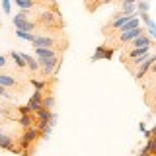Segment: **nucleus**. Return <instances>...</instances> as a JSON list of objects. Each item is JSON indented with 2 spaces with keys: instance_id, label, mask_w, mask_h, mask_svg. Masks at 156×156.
<instances>
[{
  "instance_id": "nucleus-1",
  "label": "nucleus",
  "mask_w": 156,
  "mask_h": 156,
  "mask_svg": "<svg viewBox=\"0 0 156 156\" xmlns=\"http://www.w3.org/2000/svg\"><path fill=\"white\" fill-rule=\"evenodd\" d=\"M33 22L37 26V31L41 33H61L65 29V20H62L58 8L41 10L39 14H33Z\"/></svg>"
},
{
  "instance_id": "nucleus-2",
  "label": "nucleus",
  "mask_w": 156,
  "mask_h": 156,
  "mask_svg": "<svg viewBox=\"0 0 156 156\" xmlns=\"http://www.w3.org/2000/svg\"><path fill=\"white\" fill-rule=\"evenodd\" d=\"M37 65H39V70L37 74L47 80V78H53L57 76L58 68L62 65V55H57V57H51V58H37Z\"/></svg>"
},
{
  "instance_id": "nucleus-3",
  "label": "nucleus",
  "mask_w": 156,
  "mask_h": 156,
  "mask_svg": "<svg viewBox=\"0 0 156 156\" xmlns=\"http://www.w3.org/2000/svg\"><path fill=\"white\" fill-rule=\"evenodd\" d=\"M0 86L8 88L10 92H14L18 98L27 90V80H23V76H14V74H8V72H0Z\"/></svg>"
},
{
  "instance_id": "nucleus-4",
  "label": "nucleus",
  "mask_w": 156,
  "mask_h": 156,
  "mask_svg": "<svg viewBox=\"0 0 156 156\" xmlns=\"http://www.w3.org/2000/svg\"><path fill=\"white\" fill-rule=\"evenodd\" d=\"M0 148L2 150H8L12 154H20L22 156V148L18 146V139L14 135H8V133H0Z\"/></svg>"
},
{
  "instance_id": "nucleus-5",
  "label": "nucleus",
  "mask_w": 156,
  "mask_h": 156,
  "mask_svg": "<svg viewBox=\"0 0 156 156\" xmlns=\"http://www.w3.org/2000/svg\"><path fill=\"white\" fill-rule=\"evenodd\" d=\"M154 62H156V57H154V55H148V57H146V61H144L143 65H140V66L133 72V76H135L136 84H140V82H143V78L146 76V72H148L150 68L154 66Z\"/></svg>"
},
{
  "instance_id": "nucleus-6",
  "label": "nucleus",
  "mask_w": 156,
  "mask_h": 156,
  "mask_svg": "<svg viewBox=\"0 0 156 156\" xmlns=\"http://www.w3.org/2000/svg\"><path fill=\"white\" fill-rule=\"evenodd\" d=\"M154 45V39L148 35V33H140L139 37H135L133 41H129V43H125L123 49H135V47H152Z\"/></svg>"
},
{
  "instance_id": "nucleus-7",
  "label": "nucleus",
  "mask_w": 156,
  "mask_h": 156,
  "mask_svg": "<svg viewBox=\"0 0 156 156\" xmlns=\"http://www.w3.org/2000/svg\"><path fill=\"white\" fill-rule=\"evenodd\" d=\"M113 49H111L109 45H105V43H104V45H100V47H98L96 49V53H94V55H92V62H94V61H100V58H105V61H111V57H113Z\"/></svg>"
},
{
  "instance_id": "nucleus-8",
  "label": "nucleus",
  "mask_w": 156,
  "mask_h": 156,
  "mask_svg": "<svg viewBox=\"0 0 156 156\" xmlns=\"http://www.w3.org/2000/svg\"><path fill=\"white\" fill-rule=\"evenodd\" d=\"M41 101H43V90H35L31 94V98H29V101H27V107H29V111L31 113H35V111L41 109Z\"/></svg>"
},
{
  "instance_id": "nucleus-9",
  "label": "nucleus",
  "mask_w": 156,
  "mask_h": 156,
  "mask_svg": "<svg viewBox=\"0 0 156 156\" xmlns=\"http://www.w3.org/2000/svg\"><path fill=\"white\" fill-rule=\"evenodd\" d=\"M20 55L23 57V61H26V68L29 70V76H35L37 70H39V65H37V58L27 55V53H20Z\"/></svg>"
},
{
  "instance_id": "nucleus-10",
  "label": "nucleus",
  "mask_w": 156,
  "mask_h": 156,
  "mask_svg": "<svg viewBox=\"0 0 156 156\" xmlns=\"http://www.w3.org/2000/svg\"><path fill=\"white\" fill-rule=\"evenodd\" d=\"M18 123L22 125L23 129H31V127H35V123H37V117H35V113L20 115V117H18Z\"/></svg>"
},
{
  "instance_id": "nucleus-11",
  "label": "nucleus",
  "mask_w": 156,
  "mask_h": 156,
  "mask_svg": "<svg viewBox=\"0 0 156 156\" xmlns=\"http://www.w3.org/2000/svg\"><path fill=\"white\" fill-rule=\"evenodd\" d=\"M61 53L53 51V49H45V47H35L33 49V57L35 58H51V57H57Z\"/></svg>"
},
{
  "instance_id": "nucleus-12",
  "label": "nucleus",
  "mask_w": 156,
  "mask_h": 156,
  "mask_svg": "<svg viewBox=\"0 0 156 156\" xmlns=\"http://www.w3.org/2000/svg\"><path fill=\"white\" fill-rule=\"evenodd\" d=\"M111 0H84V6H86V10L90 14H94L96 10H100L104 4H109Z\"/></svg>"
},
{
  "instance_id": "nucleus-13",
  "label": "nucleus",
  "mask_w": 156,
  "mask_h": 156,
  "mask_svg": "<svg viewBox=\"0 0 156 156\" xmlns=\"http://www.w3.org/2000/svg\"><path fill=\"white\" fill-rule=\"evenodd\" d=\"M8 57L14 61V65H16L18 70H26V61H23V57L20 55V53H16V51H10V55H8Z\"/></svg>"
},
{
  "instance_id": "nucleus-14",
  "label": "nucleus",
  "mask_w": 156,
  "mask_h": 156,
  "mask_svg": "<svg viewBox=\"0 0 156 156\" xmlns=\"http://www.w3.org/2000/svg\"><path fill=\"white\" fill-rule=\"evenodd\" d=\"M14 2H16V6L20 10H35V8H39L37 0H14Z\"/></svg>"
},
{
  "instance_id": "nucleus-15",
  "label": "nucleus",
  "mask_w": 156,
  "mask_h": 156,
  "mask_svg": "<svg viewBox=\"0 0 156 156\" xmlns=\"http://www.w3.org/2000/svg\"><path fill=\"white\" fill-rule=\"evenodd\" d=\"M0 98H2V100H16V94H14V92H10L8 88H4V86H0Z\"/></svg>"
},
{
  "instance_id": "nucleus-16",
  "label": "nucleus",
  "mask_w": 156,
  "mask_h": 156,
  "mask_svg": "<svg viewBox=\"0 0 156 156\" xmlns=\"http://www.w3.org/2000/svg\"><path fill=\"white\" fill-rule=\"evenodd\" d=\"M136 10H139V14H148V10H150V2L148 0H140L139 4H135Z\"/></svg>"
},
{
  "instance_id": "nucleus-17",
  "label": "nucleus",
  "mask_w": 156,
  "mask_h": 156,
  "mask_svg": "<svg viewBox=\"0 0 156 156\" xmlns=\"http://www.w3.org/2000/svg\"><path fill=\"white\" fill-rule=\"evenodd\" d=\"M33 35H35V33H29V31H20V29H16V37H20V39H26V41H29V43H31Z\"/></svg>"
},
{
  "instance_id": "nucleus-18",
  "label": "nucleus",
  "mask_w": 156,
  "mask_h": 156,
  "mask_svg": "<svg viewBox=\"0 0 156 156\" xmlns=\"http://www.w3.org/2000/svg\"><path fill=\"white\" fill-rule=\"evenodd\" d=\"M135 10H136L135 4H121L119 12H123V14H135Z\"/></svg>"
},
{
  "instance_id": "nucleus-19",
  "label": "nucleus",
  "mask_w": 156,
  "mask_h": 156,
  "mask_svg": "<svg viewBox=\"0 0 156 156\" xmlns=\"http://www.w3.org/2000/svg\"><path fill=\"white\" fill-rule=\"evenodd\" d=\"M0 2H2L4 14H10V12H12V6H10V2H12V0H0Z\"/></svg>"
},
{
  "instance_id": "nucleus-20",
  "label": "nucleus",
  "mask_w": 156,
  "mask_h": 156,
  "mask_svg": "<svg viewBox=\"0 0 156 156\" xmlns=\"http://www.w3.org/2000/svg\"><path fill=\"white\" fill-rule=\"evenodd\" d=\"M8 66V55H0V70Z\"/></svg>"
},
{
  "instance_id": "nucleus-21",
  "label": "nucleus",
  "mask_w": 156,
  "mask_h": 156,
  "mask_svg": "<svg viewBox=\"0 0 156 156\" xmlns=\"http://www.w3.org/2000/svg\"><path fill=\"white\" fill-rule=\"evenodd\" d=\"M0 111H2V113L6 115V117L10 115V113H8V105H4V104H2V98H0Z\"/></svg>"
},
{
  "instance_id": "nucleus-22",
  "label": "nucleus",
  "mask_w": 156,
  "mask_h": 156,
  "mask_svg": "<svg viewBox=\"0 0 156 156\" xmlns=\"http://www.w3.org/2000/svg\"><path fill=\"white\" fill-rule=\"evenodd\" d=\"M139 131H140V133H144V131H146V127H144V123H139Z\"/></svg>"
},
{
  "instance_id": "nucleus-23",
  "label": "nucleus",
  "mask_w": 156,
  "mask_h": 156,
  "mask_svg": "<svg viewBox=\"0 0 156 156\" xmlns=\"http://www.w3.org/2000/svg\"><path fill=\"white\" fill-rule=\"evenodd\" d=\"M0 133H2V125H0Z\"/></svg>"
},
{
  "instance_id": "nucleus-24",
  "label": "nucleus",
  "mask_w": 156,
  "mask_h": 156,
  "mask_svg": "<svg viewBox=\"0 0 156 156\" xmlns=\"http://www.w3.org/2000/svg\"><path fill=\"white\" fill-rule=\"evenodd\" d=\"M0 72H2V70H0Z\"/></svg>"
}]
</instances>
